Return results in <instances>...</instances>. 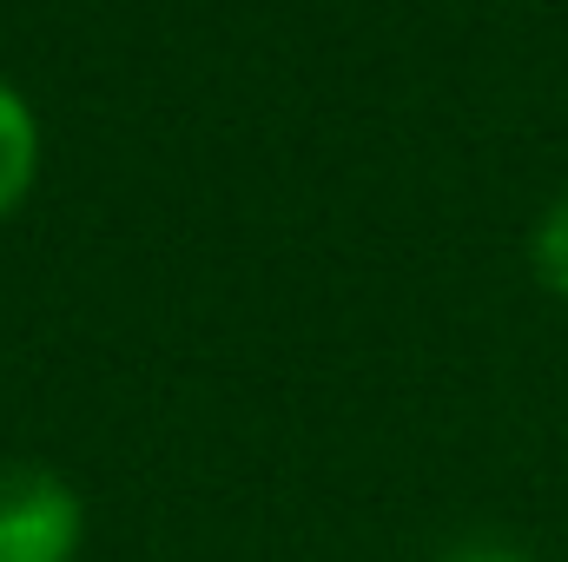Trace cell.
<instances>
[{
    "label": "cell",
    "instance_id": "obj_1",
    "mask_svg": "<svg viewBox=\"0 0 568 562\" xmlns=\"http://www.w3.org/2000/svg\"><path fill=\"white\" fill-rule=\"evenodd\" d=\"M87 496L47 463H0V562H80Z\"/></svg>",
    "mask_w": 568,
    "mask_h": 562
},
{
    "label": "cell",
    "instance_id": "obj_2",
    "mask_svg": "<svg viewBox=\"0 0 568 562\" xmlns=\"http://www.w3.org/2000/svg\"><path fill=\"white\" fill-rule=\"evenodd\" d=\"M40 165H47V127H40L33 100L0 73V225L33 199Z\"/></svg>",
    "mask_w": 568,
    "mask_h": 562
},
{
    "label": "cell",
    "instance_id": "obj_3",
    "mask_svg": "<svg viewBox=\"0 0 568 562\" xmlns=\"http://www.w3.org/2000/svg\"><path fill=\"white\" fill-rule=\"evenodd\" d=\"M529 272H536V284H542L549 298L568 304V185L542 205V219H536V232H529Z\"/></svg>",
    "mask_w": 568,
    "mask_h": 562
},
{
    "label": "cell",
    "instance_id": "obj_4",
    "mask_svg": "<svg viewBox=\"0 0 568 562\" xmlns=\"http://www.w3.org/2000/svg\"><path fill=\"white\" fill-rule=\"evenodd\" d=\"M436 562H536L523 543H509V536H463V543H449Z\"/></svg>",
    "mask_w": 568,
    "mask_h": 562
}]
</instances>
